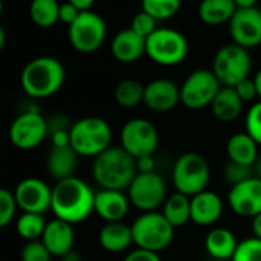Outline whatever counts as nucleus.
Wrapping results in <instances>:
<instances>
[{"mask_svg": "<svg viewBox=\"0 0 261 261\" xmlns=\"http://www.w3.org/2000/svg\"><path fill=\"white\" fill-rule=\"evenodd\" d=\"M112 127L98 116H86L70 127V145L81 158H96L112 147Z\"/></svg>", "mask_w": 261, "mask_h": 261, "instance_id": "obj_4", "label": "nucleus"}, {"mask_svg": "<svg viewBox=\"0 0 261 261\" xmlns=\"http://www.w3.org/2000/svg\"><path fill=\"white\" fill-rule=\"evenodd\" d=\"M239 9H246V8H255L258 0H234Z\"/></svg>", "mask_w": 261, "mask_h": 261, "instance_id": "obj_45", "label": "nucleus"}, {"mask_svg": "<svg viewBox=\"0 0 261 261\" xmlns=\"http://www.w3.org/2000/svg\"><path fill=\"white\" fill-rule=\"evenodd\" d=\"M243 104L234 87H222L211 104V112L220 122H234L242 115Z\"/></svg>", "mask_w": 261, "mask_h": 261, "instance_id": "obj_26", "label": "nucleus"}, {"mask_svg": "<svg viewBox=\"0 0 261 261\" xmlns=\"http://www.w3.org/2000/svg\"><path fill=\"white\" fill-rule=\"evenodd\" d=\"M138 173H154L156 171V162L153 156H142L136 159Z\"/></svg>", "mask_w": 261, "mask_h": 261, "instance_id": "obj_42", "label": "nucleus"}, {"mask_svg": "<svg viewBox=\"0 0 261 261\" xmlns=\"http://www.w3.org/2000/svg\"><path fill=\"white\" fill-rule=\"evenodd\" d=\"M5 40H6V32H5V28L0 26V49L5 47Z\"/></svg>", "mask_w": 261, "mask_h": 261, "instance_id": "obj_48", "label": "nucleus"}, {"mask_svg": "<svg viewBox=\"0 0 261 261\" xmlns=\"http://www.w3.org/2000/svg\"><path fill=\"white\" fill-rule=\"evenodd\" d=\"M258 142L249 133H236L226 142L228 161L254 168V165L258 162Z\"/></svg>", "mask_w": 261, "mask_h": 261, "instance_id": "obj_24", "label": "nucleus"}, {"mask_svg": "<svg viewBox=\"0 0 261 261\" xmlns=\"http://www.w3.org/2000/svg\"><path fill=\"white\" fill-rule=\"evenodd\" d=\"M107 26L104 18L95 11H83L80 17L67 26L70 46L80 54H93L106 41Z\"/></svg>", "mask_w": 261, "mask_h": 261, "instance_id": "obj_9", "label": "nucleus"}, {"mask_svg": "<svg viewBox=\"0 0 261 261\" xmlns=\"http://www.w3.org/2000/svg\"><path fill=\"white\" fill-rule=\"evenodd\" d=\"M80 14H81V11L78 8H75L72 3H69L67 0L60 5V21L67 26H70L80 17Z\"/></svg>", "mask_w": 261, "mask_h": 261, "instance_id": "obj_40", "label": "nucleus"}, {"mask_svg": "<svg viewBox=\"0 0 261 261\" xmlns=\"http://www.w3.org/2000/svg\"><path fill=\"white\" fill-rule=\"evenodd\" d=\"M255 167H257V168H255V176L261 179V159L257 162V164H255Z\"/></svg>", "mask_w": 261, "mask_h": 261, "instance_id": "obj_49", "label": "nucleus"}, {"mask_svg": "<svg viewBox=\"0 0 261 261\" xmlns=\"http://www.w3.org/2000/svg\"><path fill=\"white\" fill-rule=\"evenodd\" d=\"M99 245L106 252L121 254L125 252L133 243V231L132 225L124 222H109L106 223L98 236Z\"/></svg>", "mask_w": 261, "mask_h": 261, "instance_id": "obj_23", "label": "nucleus"}, {"mask_svg": "<svg viewBox=\"0 0 261 261\" xmlns=\"http://www.w3.org/2000/svg\"><path fill=\"white\" fill-rule=\"evenodd\" d=\"M127 196L132 206L142 213L158 211L164 206L168 194L167 184L159 173H138L130 187L127 188Z\"/></svg>", "mask_w": 261, "mask_h": 261, "instance_id": "obj_11", "label": "nucleus"}, {"mask_svg": "<svg viewBox=\"0 0 261 261\" xmlns=\"http://www.w3.org/2000/svg\"><path fill=\"white\" fill-rule=\"evenodd\" d=\"M133 243L136 248L161 254L174 240L176 228L165 219L162 213H142L132 223Z\"/></svg>", "mask_w": 261, "mask_h": 261, "instance_id": "obj_5", "label": "nucleus"}, {"mask_svg": "<svg viewBox=\"0 0 261 261\" xmlns=\"http://www.w3.org/2000/svg\"><path fill=\"white\" fill-rule=\"evenodd\" d=\"M67 2L72 3L75 8H78L81 12L83 11H90L92 6H93V3H95V0H67Z\"/></svg>", "mask_w": 261, "mask_h": 261, "instance_id": "obj_43", "label": "nucleus"}, {"mask_svg": "<svg viewBox=\"0 0 261 261\" xmlns=\"http://www.w3.org/2000/svg\"><path fill=\"white\" fill-rule=\"evenodd\" d=\"M159 145V133L153 122L145 118H133L122 125L121 147L135 159L154 156Z\"/></svg>", "mask_w": 261, "mask_h": 261, "instance_id": "obj_13", "label": "nucleus"}, {"mask_svg": "<svg viewBox=\"0 0 261 261\" xmlns=\"http://www.w3.org/2000/svg\"><path fill=\"white\" fill-rule=\"evenodd\" d=\"M64 261H80V255L75 252V251H72V252H69L66 257H63Z\"/></svg>", "mask_w": 261, "mask_h": 261, "instance_id": "obj_47", "label": "nucleus"}, {"mask_svg": "<svg viewBox=\"0 0 261 261\" xmlns=\"http://www.w3.org/2000/svg\"><path fill=\"white\" fill-rule=\"evenodd\" d=\"M223 86L211 69L193 70L180 86V102L190 110L211 107Z\"/></svg>", "mask_w": 261, "mask_h": 261, "instance_id": "obj_10", "label": "nucleus"}, {"mask_svg": "<svg viewBox=\"0 0 261 261\" xmlns=\"http://www.w3.org/2000/svg\"><path fill=\"white\" fill-rule=\"evenodd\" d=\"M41 242L49 249L52 257H66L73 251L75 246V229L73 225L54 217L46 223Z\"/></svg>", "mask_w": 261, "mask_h": 261, "instance_id": "obj_18", "label": "nucleus"}, {"mask_svg": "<svg viewBox=\"0 0 261 261\" xmlns=\"http://www.w3.org/2000/svg\"><path fill=\"white\" fill-rule=\"evenodd\" d=\"M95 194L90 185L76 176L58 180L52 187L50 213L57 219L78 225L95 213Z\"/></svg>", "mask_w": 261, "mask_h": 261, "instance_id": "obj_1", "label": "nucleus"}, {"mask_svg": "<svg viewBox=\"0 0 261 261\" xmlns=\"http://www.w3.org/2000/svg\"><path fill=\"white\" fill-rule=\"evenodd\" d=\"M239 243L236 234L228 228H213L206 234L205 249L216 260H232Z\"/></svg>", "mask_w": 261, "mask_h": 261, "instance_id": "obj_25", "label": "nucleus"}, {"mask_svg": "<svg viewBox=\"0 0 261 261\" xmlns=\"http://www.w3.org/2000/svg\"><path fill=\"white\" fill-rule=\"evenodd\" d=\"M251 228H252V234H254V237H257V239H260L261 240V213L258 216H255L254 219H252V225H251Z\"/></svg>", "mask_w": 261, "mask_h": 261, "instance_id": "obj_44", "label": "nucleus"}, {"mask_svg": "<svg viewBox=\"0 0 261 261\" xmlns=\"http://www.w3.org/2000/svg\"><path fill=\"white\" fill-rule=\"evenodd\" d=\"M8 136L15 148L34 150L49 136V122L40 112L26 110L11 122Z\"/></svg>", "mask_w": 261, "mask_h": 261, "instance_id": "obj_12", "label": "nucleus"}, {"mask_svg": "<svg viewBox=\"0 0 261 261\" xmlns=\"http://www.w3.org/2000/svg\"><path fill=\"white\" fill-rule=\"evenodd\" d=\"M231 210L245 219H254L261 213V179L252 176L234 187L228 194Z\"/></svg>", "mask_w": 261, "mask_h": 261, "instance_id": "obj_16", "label": "nucleus"}, {"mask_svg": "<svg viewBox=\"0 0 261 261\" xmlns=\"http://www.w3.org/2000/svg\"><path fill=\"white\" fill-rule=\"evenodd\" d=\"M138 174L136 159L122 147H110L93 159L92 176L101 190L124 191Z\"/></svg>", "mask_w": 261, "mask_h": 261, "instance_id": "obj_3", "label": "nucleus"}, {"mask_svg": "<svg viewBox=\"0 0 261 261\" xmlns=\"http://www.w3.org/2000/svg\"><path fill=\"white\" fill-rule=\"evenodd\" d=\"M222 197L210 190H205L191 197V222L199 226L216 225L223 216Z\"/></svg>", "mask_w": 261, "mask_h": 261, "instance_id": "obj_21", "label": "nucleus"}, {"mask_svg": "<svg viewBox=\"0 0 261 261\" xmlns=\"http://www.w3.org/2000/svg\"><path fill=\"white\" fill-rule=\"evenodd\" d=\"M182 8V0H141V9L158 21L173 18Z\"/></svg>", "mask_w": 261, "mask_h": 261, "instance_id": "obj_32", "label": "nucleus"}, {"mask_svg": "<svg viewBox=\"0 0 261 261\" xmlns=\"http://www.w3.org/2000/svg\"><path fill=\"white\" fill-rule=\"evenodd\" d=\"M180 102V87L168 78H156L145 86L144 104L156 113H167Z\"/></svg>", "mask_w": 261, "mask_h": 261, "instance_id": "obj_17", "label": "nucleus"}, {"mask_svg": "<svg viewBox=\"0 0 261 261\" xmlns=\"http://www.w3.org/2000/svg\"><path fill=\"white\" fill-rule=\"evenodd\" d=\"M60 5L58 0H31L29 17L38 28L47 29L60 21Z\"/></svg>", "mask_w": 261, "mask_h": 261, "instance_id": "obj_29", "label": "nucleus"}, {"mask_svg": "<svg viewBox=\"0 0 261 261\" xmlns=\"http://www.w3.org/2000/svg\"><path fill=\"white\" fill-rule=\"evenodd\" d=\"M130 28L136 34H139L141 37L148 38L158 29V20L153 15H150L148 12H145V11L141 9L138 14L133 15L132 23H130Z\"/></svg>", "mask_w": 261, "mask_h": 261, "instance_id": "obj_36", "label": "nucleus"}, {"mask_svg": "<svg viewBox=\"0 0 261 261\" xmlns=\"http://www.w3.org/2000/svg\"><path fill=\"white\" fill-rule=\"evenodd\" d=\"M44 216L35 213H23L18 216L15 222V231L24 242L41 240L44 228H46Z\"/></svg>", "mask_w": 261, "mask_h": 261, "instance_id": "obj_31", "label": "nucleus"}, {"mask_svg": "<svg viewBox=\"0 0 261 261\" xmlns=\"http://www.w3.org/2000/svg\"><path fill=\"white\" fill-rule=\"evenodd\" d=\"M145 86L138 80H122L115 89V101L122 109H135L144 104Z\"/></svg>", "mask_w": 261, "mask_h": 261, "instance_id": "obj_30", "label": "nucleus"}, {"mask_svg": "<svg viewBox=\"0 0 261 261\" xmlns=\"http://www.w3.org/2000/svg\"><path fill=\"white\" fill-rule=\"evenodd\" d=\"M162 214L176 229L185 226L191 222V197L177 191L173 193L167 197L162 206Z\"/></svg>", "mask_w": 261, "mask_h": 261, "instance_id": "obj_28", "label": "nucleus"}, {"mask_svg": "<svg viewBox=\"0 0 261 261\" xmlns=\"http://www.w3.org/2000/svg\"><path fill=\"white\" fill-rule=\"evenodd\" d=\"M254 81H255V86H257V92H258V98L261 99V69L255 73L254 76Z\"/></svg>", "mask_w": 261, "mask_h": 261, "instance_id": "obj_46", "label": "nucleus"}, {"mask_svg": "<svg viewBox=\"0 0 261 261\" xmlns=\"http://www.w3.org/2000/svg\"><path fill=\"white\" fill-rule=\"evenodd\" d=\"M190 44L187 37L173 28H158L147 38V57L164 67H173L185 61Z\"/></svg>", "mask_w": 261, "mask_h": 261, "instance_id": "obj_7", "label": "nucleus"}, {"mask_svg": "<svg viewBox=\"0 0 261 261\" xmlns=\"http://www.w3.org/2000/svg\"><path fill=\"white\" fill-rule=\"evenodd\" d=\"M231 261H261V240L257 237L245 239L239 243V248Z\"/></svg>", "mask_w": 261, "mask_h": 261, "instance_id": "obj_34", "label": "nucleus"}, {"mask_svg": "<svg viewBox=\"0 0 261 261\" xmlns=\"http://www.w3.org/2000/svg\"><path fill=\"white\" fill-rule=\"evenodd\" d=\"M3 2H12V0H3Z\"/></svg>", "mask_w": 261, "mask_h": 261, "instance_id": "obj_50", "label": "nucleus"}, {"mask_svg": "<svg viewBox=\"0 0 261 261\" xmlns=\"http://www.w3.org/2000/svg\"><path fill=\"white\" fill-rule=\"evenodd\" d=\"M124 261H162V258H161V255H159L158 252L136 248V249L130 251V252L125 255Z\"/></svg>", "mask_w": 261, "mask_h": 261, "instance_id": "obj_41", "label": "nucleus"}, {"mask_svg": "<svg viewBox=\"0 0 261 261\" xmlns=\"http://www.w3.org/2000/svg\"><path fill=\"white\" fill-rule=\"evenodd\" d=\"M18 208L23 213L44 216L52 208V188L41 179L24 177L14 188Z\"/></svg>", "mask_w": 261, "mask_h": 261, "instance_id": "obj_14", "label": "nucleus"}, {"mask_svg": "<svg viewBox=\"0 0 261 261\" xmlns=\"http://www.w3.org/2000/svg\"><path fill=\"white\" fill-rule=\"evenodd\" d=\"M20 260L21 261H50L52 254L44 246L41 240L26 242L20 251Z\"/></svg>", "mask_w": 261, "mask_h": 261, "instance_id": "obj_35", "label": "nucleus"}, {"mask_svg": "<svg viewBox=\"0 0 261 261\" xmlns=\"http://www.w3.org/2000/svg\"><path fill=\"white\" fill-rule=\"evenodd\" d=\"M252 176H255V174H254L251 167H245V165L236 164L232 161H228V164L225 167V179L231 187H234V185H237V184H240V182H243Z\"/></svg>", "mask_w": 261, "mask_h": 261, "instance_id": "obj_38", "label": "nucleus"}, {"mask_svg": "<svg viewBox=\"0 0 261 261\" xmlns=\"http://www.w3.org/2000/svg\"><path fill=\"white\" fill-rule=\"evenodd\" d=\"M130 199L119 190H99L95 194V213L106 222H122L130 211Z\"/></svg>", "mask_w": 261, "mask_h": 261, "instance_id": "obj_20", "label": "nucleus"}, {"mask_svg": "<svg viewBox=\"0 0 261 261\" xmlns=\"http://www.w3.org/2000/svg\"><path fill=\"white\" fill-rule=\"evenodd\" d=\"M110 52L118 63H136L147 52V38L136 34L132 28L116 32L110 43Z\"/></svg>", "mask_w": 261, "mask_h": 261, "instance_id": "obj_19", "label": "nucleus"}, {"mask_svg": "<svg viewBox=\"0 0 261 261\" xmlns=\"http://www.w3.org/2000/svg\"><path fill=\"white\" fill-rule=\"evenodd\" d=\"M234 89H236V92L239 93V96L242 98L243 102H251V101H254L258 96V92H257V86H255L254 78L243 80Z\"/></svg>", "mask_w": 261, "mask_h": 261, "instance_id": "obj_39", "label": "nucleus"}, {"mask_svg": "<svg viewBox=\"0 0 261 261\" xmlns=\"http://www.w3.org/2000/svg\"><path fill=\"white\" fill-rule=\"evenodd\" d=\"M228 26H229L232 43L246 49H252L261 44L260 8L255 6V8L237 9Z\"/></svg>", "mask_w": 261, "mask_h": 261, "instance_id": "obj_15", "label": "nucleus"}, {"mask_svg": "<svg viewBox=\"0 0 261 261\" xmlns=\"http://www.w3.org/2000/svg\"><path fill=\"white\" fill-rule=\"evenodd\" d=\"M17 210L20 208L14 196V191L8 188H2L0 190V226L2 228H6L8 225L12 223V220L17 216Z\"/></svg>", "mask_w": 261, "mask_h": 261, "instance_id": "obj_33", "label": "nucleus"}, {"mask_svg": "<svg viewBox=\"0 0 261 261\" xmlns=\"http://www.w3.org/2000/svg\"><path fill=\"white\" fill-rule=\"evenodd\" d=\"M251 69L252 60L249 49L236 43L222 46L216 52L211 67L223 87H236L239 83L249 78Z\"/></svg>", "mask_w": 261, "mask_h": 261, "instance_id": "obj_8", "label": "nucleus"}, {"mask_svg": "<svg viewBox=\"0 0 261 261\" xmlns=\"http://www.w3.org/2000/svg\"><path fill=\"white\" fill-rule=\"evenodd\" d=\"M237 9L234 0H202L197 14L200 21L206 26H222L226 23L229 24Z\"/></svg>", "mask_w": 261, "mask_h": 261, "instance_id": "obj_27", "label": "nucleus"}, {"mask_svg": "<svg viewBox=\"0 0 261 261\" xmlns=\"http://www.w3.org/2000/svg\"><path fill=\"white\" fill-rule=\"evenodd\" d=\"M78 153L72 148V145L64 147H50L46 158L47 173L58 182L75 176L78 167Z\"/></svg>", "mask_w": 261, "mask_h": 261, "instance_id": "obj_22", "label": "nucleus"}, {"mask_svg": "<svg viewBox=\"0 0 261 261\" xmlns=\"http://www.w3.org/2000/svg\"><path fill=\"white\" fill-rule=\"evenodd\" d=\"M171 179L177 193L193 197L208 190L211 168L208 161L200 153L188 151L180 154L174 162Z\"/></svg>", "mask_w": 261, "mask_h": 261, "instance_id": "obj_6", "label": "nucleus"}, {"mask_svg": "<svg viewBox=\"0 0 261 261\" xmlns=\"http://www.w3.org/2000/svg\"><path fill=\"white\" fill-rule=\"evenodd\" d=\"M64 64L49 55L32 58L20 73V86L23 92L35 99H44L55 95L64 84Z\"/></svg>", "mask_w": 261, "mask_h": 261, "instance_id": "obj_2", "label": "nucleus"}, {"mask_svg": "<svg viewBox=\"0 0 261 261\" xmlns=\"http://www.w3.org/2000/svg\"><path fill=\"white\" fill-rule=\"evenodd\" d=\"M246 133H249L261 145V99L254 102L246 113Z\"/></svg>", "mask_w": 261, "mask_h": 261, "instance_id": "obj_37", "label": "nucleus"}]
</instances>
